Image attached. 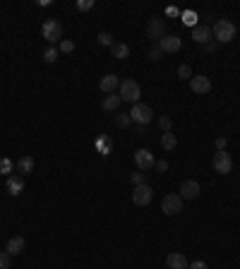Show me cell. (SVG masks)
<instances>
[{"label":"cell","instance_id":"1","mask_svg":"<svg viewBox=\"0 0 240 269\" xmlns=\"http://www.w3.org/2000/svg\"><path fill=\"white\" fill-rule=\"evenodd\" d=\"M140 97H142V86H140V82L137 79H123L120 82V99L123 101H128V104H140Z\"/></svg>","mask_w":240,"mask_h":269},{"label":"cell","instance_id":"2","mask_svg":"<svg viewBox=\"0 0 240 269\" xmlns=\"http://www.w3.org/2000/svg\"><path fill=\"white\" fill-rule=\"evenodd\" d=\"M211 36L216 39L218 43H228L235 39V24L230 20H218L214 27H211Z\"/></svg>","mask_w":240,"mask_h":269},{"label":"cell","instance_id":"3","mask_svg":"<svg viewBox=\"0 0 240 269\" xmlns=\"http://www.w3.org/2000/svg\"><path fill=\"white\" fill-rule=\"evenodd\" d=\"M130 120L132 123H137V125H144V128H147V125L154 120V111L147 106V104H135L132 111H130Z\"/></svg>","mask_w":240,"mask_h":269},{"label":"cell","instance_id":"4","mask_svg":"<svg viewBox=\"0 0 240 269\" xmlns=\"http://www.w3.org/2000/svg\"><path fill=\"white\" fill-rule=\"evenodd\" d=\"M41 34H44V39L48 43L63 41V24L58 20H46L44 27H41Z\"/></svg>","mask_w":240,"mask_h":269},{"label":"cell","instance_id":"5","mask_svg":"<svg viewBox=\"0 0 240 269\" xmlns=\"http://www.w3.org/2000/svg\"><path fill=\"white\" fill-rule=\"evenodd\" d=\"M211 166H214V171L218 175H228L233 171V159H230L228 151H216L214 159H211Z\"/></svg>","mask_w":240,"mask_h":269},{"label":"cell","instance_id":"6","mask_svg":"<svg viewBox=\"0 0 240 269\" xmlns=\"http://www.w3.org/2000/svg\"><path fill=\"white\" fill-rule=\"evenodd\" d=\"M161 212L168 216H175V214H180L183 212V197L178 193H171V195H166L164 200H161Z\"/></svg>","mask_w":240,"mask_h":269},{"label":"cell","instance_id":"7","mask_svg":"<svg viewBox=\"0 0 240 269\" xmlns=\"http://www.w3.org/2000/svg\"><path fill=\"white\" fill-rule=\"evenodd\" d=\"M154 200V190L149 188V185L144 183V185H137L135 190H132V202L137 207H147L149 202Z\"/></svg>","mask_w":240,"mask_h":269},{"label":"cell","instance_id":"8","mask_svg":"<svg viewBox=\"0 0 240 269\" xmlns=\"http://www.w3.org/2000/svg\"><path fill=\"white\" fill-rule=\"evenodd\" d=\"M135 163H137V171H152L156 159H154V154L149 149H137L135 151Z\"/></svg>","mask_w":240,"mask_h":269},{"label":"cell","instance_id":"9","mask_svg":"<svg viewBox=\"0 0 240 269\" xmlns=\"http://www.w3.org/2000/svg\"><path fill=\"white\" fill-rule=\"evenodd\" d=\"M147 36L152 39V41H161L166 36V22L161 17H152L149 20V27H147Z\"/></svg>","mask_w":240,"mask_h":269},{"label":"cell","instance_id":"10","mask_svg":"<svg viewBox=\"0 0 240 269\" xmlns=\"http://www.w3.org/2000/svg\"><path fill=\"white\" fill-rule=\"evenodd\" d=\"M159 48H161L164 53H178V51L183 48V41H180V36H175V34H166L164 39L159 41Z\"/></svg>","mask_w":240,"mask_h":269},{"label":"cell","instance_id":"11","mask_svg":"<svg viewBox=\"0 0 240 269\" xmlns=\"http://www.w3.org/2000/svg\"><path fill=\"white\" fill-rule=\"evenodd\" d=\"M190 89L195 92V94H209L211 92V79L204 75H192L190 79Z\"/></svg>","mask_w":240,"mask_h":269},{"label":"cell","instance_id":"12","mask_svg":"<svg viewBox=\"0 0 240 269\" xmlns=\"http://www.w3.org/2000/svg\"><path fill=\"white\" fill-rule=\"evenodd\" d=\"M180 197H183V202L185 200H197L199 197V183L197 181H185V183L180 185Z\"/></svg>","mask_w":240,"mask_h":269},{"label":"cell","instance_id":"13","mask_svg":"<svg viewBox=\"0 0 240 269\" xmlns=\"http://www.w3.org/2000/svg\"><path fill=\"white\" fill-rule=\"evenodd\" d=\"M192 41L207 46V43L211 41V27H207V24H197L195 29H192Z\"/></svg>","mask_w":240,"mask_h":269},{"label":"cell","instance_id":"14","mask_svg":"<svg viewBox=\"0 0 240 269\" xmlns=\"http://www.w3.org/2000/svg\"><path fill=\"white\" fill-rule=\"evenodd\" d=\"M120 86V77L118 75H106V77H101V82H98V89L101 92H106V94H115V89Z\"/></svg>","mask_w":240,"mask_h":269},{"label":"cell","instance_id":"15","mask_svg":"<svg viewBox=\"0 0 240 269\" xmlns=\"http://www.w3.org/2000/svg\"><path fill=\"white\" fill-rule=\"evenodd\" d=\"M187 257L183 255V252H171L168 257H166V267L168 269H187Z\"/></svg>","mask_w":240,"mask_h":269},{"label":"cell","instance_id":"16","mask_svg":"<svg viewBox=\"0 0 240 269\" xmlns=\"http://www.w3.org/2000/svg\"><path fill=\"white\" fill-rule=\"evenodd\" d=\"M24 248H27V240H24L22 236H15V238H10V240H8V248H5V252L12 257V255H22Z\"/></svg>","mask_w":240,"mask_h":269},{"label":"cell","instance_id":"17","mask_svg":"<svg viewBox=\"0 0 240 269\" xmlns=\"http://www.w3.org/2000/svg\"><path fill=\"white\" fill-rule=\"evenodd\" d=\"M8 193L12 197H17V195L24 193V178L22 175H8Z\"/></svg>","mask_w":240,"mask_h":269},{"label":"cell","instance_id":"18","mask_svg":"<svg viewBox=\"0 0 240 269\" xmlns=\"http://www.w3.org/2000/svg\"><path fill=\"white\" fill-rule=\"evenodd\" d=\"M15 168H17V173H22V175H29V173L34 171V159L29 156V154H24V156H20V159H17Z\"/></svg>","mask_w":240,"mask_h":269},{"label":"cell","instance_id":"19","mask_svg":"<svg viewBox=\"0 0 240 269\" xmlns=\"http://www.w3.org/2000/svg\"><path fill=\"white\" fill-rule=\"evenodd\" d=\"M110 53H113L115 60H128V58H130V46H128V43L115 41L113 46H110Z\"/></svg>","mask_w":240,"mask_h":269},{"label":"cell","instance_id":"20","mask_svg":"<svg viewBox=\"0 0 240 269\" xmlns=\"http://www.w3.org/2000/svg\"><path fill=\"white\" fill-rule=\"evenodd\" d=\"M123 104V99H120V94H108V97L101 101V108L103 111H115V108Z\"/></svg>","mask_w":240,"mask_h":269},{"label":"cell","instance_id":"21","mask_svg":"<svg viewBox=\"0 0 240 269\" xmlns=\"http://www.w3.org/2000/svg\"><path fill=\"white\" fill-rule=\"evenodd\" d=\"M161 147L166 151H173L178 147V137H175L173 132H164V137H161Z\"/></svg>","mask_w":240,"mask_h":269},{"label":"cell","instance_id":"22","mask_svg":"<svg viewBox=\"0 0 240 269\" xmlns=\"http://www.w3.org/2000/svg\"><path fill=\"white\" fill-rule=\"evenodd\" d=\"M12 168H15V163L3 156V159H0V175H12Z\"/></svg>","mask_w":240,"mask_h":269},{"label":"cell","instance_id":"23","mask_svg":"<svg viewBox=\"0 0 240 269\" xmlns=\"http://www.w3.org/2000/svg\"><path fill=\"white\" fill-rule=\"evenodd\" d=\"M58 53H60V51H58V48H55V46H51V48H46V53H44V63H55V60H58Z\"/></svg>","mask_w":240,"mask_h":269},{"label":"cell","instance_id":"24","mask_svg":"<svg viewBox=\"0 0 240 269\" xmlns=\"http://www.w3.org/2000/svg\"><path fill=\"white\" fill-rule=\"evenodd\" d=\"M113 123H115L118 128H128V125L132 123V120H130V113H118V116L113 118Z\"/></svg>","mask_w":240,"mask_h":269},{"label":"cell","instance_id":"25","mask_svg":"<svg viewBox=\"0 0 240 269\" xmlns=\"http://www.w3.org/2000/svg\"><path fill=\"white\" fill-rule=\"evenodd\" d=\"M75 8H77L79 12H89L91 8H94V0H77Z\"/></svg>","mask_w":240,"mask_h":269},{"label":"cell","instance_id":"26","mask_svg":"<svg viewBox=\"0 0 240 269\" xmlns=\"http://www.w3.org/2000/svg\"><path fill=\"white\" fill-rule=\"evenodd\" d=\"M58 51H60V53H72V51H75V43L70 41V39H63L60 46H58Z\"/></svg>","mask_w":240,"mask_h":269},{"label":"cell","instance_id":"27","mask_svg":"<svg viewBox=\"0 0 240 269\" xmlns=\"http://www.w3.org/2000/svg\"><path fill=\"white\" fill-rule=\"evenodd\" d=\"M113 43H115V41H113V36H110L108 32H101V34H98V46H108V48H110Z\"/></svg>","mask_w":240,"mask_h":269},{"label":"cell","instance_id":"28","mask_svg":"<svg viewBox=\"0 0 240 269\" xmlns=\"http://www.w3.org/2000/svg\"><path fill=\"white\" fill-rule=\"evenodd\" d=\"M178 77L180 79H192V67L190 65H180L178 67Z\"/></svg>","mask_w":240,"mask_h":269},{"label":"cell","instance_id":"29","mask_svg":"<svg viewBox=\"0 0 240 269\" xmlns=\"http://www.w3.org/2000/svg\"><path fill=\"white\" fill-rule=\"evenodd\" d=\"M171 125H173V120L168 118V116H159V128L164 130V132H171Z\"/></svg>","mask_w":240,"mask_h":269},{"label":"cell","instance_id":"30","mask_svg":"<svg viewBox=\"0 0 240 269\" xmlns=\"http://www.w3.org/2000/svg\"><path fill=\"white\" fill-rule=\"evenodd\" d=\"M96 147L101 149V154H103V156H108V154H110V142L106 140V137H103V140H98Z\"/></svg>","mask_w":240,"mask_h":269},{"label":"cell","instance_id":"31","mask_svg":"<svg viewBox=\"0 0 240 269\" xmlns=\"http://www.w3.org/2000/svg\"><path fill=\"white\" fill-rule=\"evenodd\" d=\"M183 22H185V24H190V27L195 29V27H197V15H195V12H183Z\"/></svg>","mask_w":240,"mask_h":269},{"label":"cell","instance_id":"32","mask_svg":"<svg viewBox=\"0 0 240 269\" xmlns=\"http://www.w3.org/2000/svg\"><path fill=\"white\" fill-rule=\"evenodd\" d=\"M130 181H132V185H135V188H137V185H144V173L142 171H135L130 175Z\"/></svg>","mask_w":240,"mask_h":269},{"label":"cell","instance_id":"33","mask_svg":"<svg viewBox=\"0 0 240 269\" xmlns=\"http://www.w3.org/2000/svg\"><path fill=\"white\" fill-rule=\"evenodd\" d=\"M161 55H164V51H161L159 46H152V51H149V60H161Z\"/></svg>","mask_w":240,"mask_h":269},{"label":"cell","instance_id":"34","mask_svg":"<svg viewBox=\"0 0 240 269\" xmlns=\"http://www.w3.org/2000/svg\"><path fill=\"white\" fill-rule=\"evenodd\" d=\"M0 269H10V255L0 252Z\"/></svg>","mask_w":240,"mask_h":269},{"label":"cell","instance_id":"35","mask_svg":"<svg viewBox=\"0 0 240 269\" xmlns=\"http://www.w3.org/2000/svg\"><path fill=\"white\" fill-rule=\"evenodd\" d=\"M187 269H209L207 262H202V259H195V262H190L187 264Z\"/></svg>","mask_w":240,"mask_h":269},{"label":"cell","instance_id":"36","mask_svg":"<svg viewBox=\"0 0 240 269\" xmlns=\"http://www.w3.org/2000/svg\"><path fill=\"white\" fill-rule=\"evenodd\" d=\"M226 147H228V140L226 137H216V151H226Z\"/></svg>","mask_w":240,"mask_h":269},{"label":"cell","instance_id":"37","mask_svg":"<svg viewBox=\"0 0 240 269\" xmlns=\"http://www.w3.org/2000/svg\"><path fill=\"white\" fill-rule=\"evenodd\" d=\"M154 168L159 173H164V171H168V161H164V159H159V161L154 163Z\"/></svg>","mask_w":240,"mask_h":269},{"label":"cell","instance_id":"38","mask_svg":"<svg viewBox=\"0 0 240 269\" xmlns=\"http://www.w3.org/2000/svg\"><path fill=\"white\" fill-rule=\"evenodd\" d=\"M166 15H168V17H180L183 12L178 10V8H168V10H166Z\"/></svg>","mask_w":240,"mask_h":269},{"label":"cell","instance_id":"39","mask_svg":"<svg viewBox=\"0 0 240 269\" xmlns=\"http://www.w3.org/2000/svg\"><path fill=\"white\" fill-rule=\"evenodd\" d=\"M204 48H207V53H211V51H216V43H214V41H209L207 46H204Z\"/></svg>","mask_w":240,"mask_h":269}]
</instances>
